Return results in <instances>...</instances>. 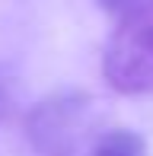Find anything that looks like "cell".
<instances>
[{
	"label": "cell",
	"mask_w": 153,
	"mask_h": 156,
	"mask_svg": "<svg viewBox=\"0 0 153 156\" xmlns=\"http://www.w3.org/2000/svg\"><path fill=\"white\" fill-rule=\"evenodd\" d=\"M99 127L93 96L64 89L38 99L26 115V140L35 156H89Z\"/></svg>",
	"instance_id": "obj_1"
},
{
	"label": "cell",
	"mask_w": 153,
	"mask_h": 156,
	"mask_svg": "<svg viewBox=\"0 0 153 156\" xmlns=\"http://www.w3.org/2000/svg\"><path fill=\"white\" fill-rule=\"evenodd\" d=\"M102 76L118 96L153 93V0L115 16L102 51Z\"/></svg>",
	"instance_id": "obj_2"
},
{
	"label": "cell",
	"mask_w": 153,
	"mask_h": 156,
	"mask_svg": "<svg viewBox=\"0 0 153 156\" xmlns=\"http://www.w3.org/2000/svg\"><path fill=\"white\" fill-rule=\"evenodd\" d=\"M89 156H147V140L137 131L128 127H112L96 137Z\"/></svg>",
	"instance_id": "obj_3"
},
{
	"label": "cell",
	"mask_w": 153,
	"mask_h": 156,
	"mask_svg": "<svg viewBox=\"0 0 153 156\" xmlns=\"http://www.w3.org/2000/svg\"><path fill=\"white\" fill-rule=\"evenodd\" d=\"M13 102H16V93H13V80L3 73V70H0V124L10 118Z\"/></svg>",
	"instance_id": "obj_4"
},
{
	"label": "cell",
	"mask_w": 153,
	"mask_h": 156,
	"mask_svg": "<svg viewBox=\"0 0 153 156\" xmlns=\"http://www.w3.org/2000/svg\"><path fill=\"white\" fill-rule=\"evenodd\" d=\"M99 3V10L102 13H109V16H121V13H128V10H134V6H141V3H147V0H96Z\"/></svg>",
	"instance_id": "obj_5"
}]
</instances>
